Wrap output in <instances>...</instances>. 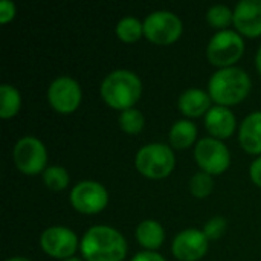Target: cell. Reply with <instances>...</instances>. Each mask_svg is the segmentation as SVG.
Returning a JSON list of instances; mask_svg holds the SVG:
<instances>
[{
	"label": "cell",
	"mask_w": 261,
	"mask_h": 261,
	"mask_svg": "<svg viewBox=\"0 0 261 261\" xmlns=\"http://www.w3.org/2000/svg\"><path fill=\"white\" fill-rule=\"evenodd\" d=\"M136 239L141 243V246L147 249H158L165 239L164 228L159 222L153 219L142 220L136 228Z\"/></svg>",
	"instance_id": "17"
},
{
	"label": "cell",
	"mask_w": 261,
	"mask_h": 261,
	"mask_svg": "<svg viewBox=\"0 0 261 261\" xmlns=\"http://www.w3.org/2000/svg\"><path fill=\"white\" fill-rule=\"evenodd\" d=\"M47 99L57 112L70 113L78 107L81 101V87L72 76H58L50 83L47 89Z\"/></svg>",
	"instance_id": "10"
},
{
	"label": "cell",
	"mask_w": 261,
	"mask_h": 261,
	"mask_svg": "<svg viewBox=\"0 0 261 261\" xmlns=\"http://www.w3.org/2000/svg\"><path fill=\"white\" fill-rule=\"evenodd\" d=\"M118 122H119V127L125 133L136 135V133H139L144 128L145 118H144L141 110H138L135 107H130V109H125V110H122L119 113Z\"/></svg>",
	"instance_id": "21"
},
{
	"label": "cell",
	"mask_w": 261,
	"mask_h": 261,
	"mask_svg": "<svg viewBox=\"0 0 261 261\" xmlns=\"http://www.w3.org/2000/svg\"><path fill=\"white\" fill-rule=\"evenodd\" d=\"M234 24L243 35H260L261 0H240L234 8Z\"/></svg>",
	"instance_id": "13"
},
{
	"label": "cell",
	"mask_w": 261,
	"mask_h": 261,
	"mask_svg": "<svg viewBox=\"0 0 261 261\" xmlns=\"http://www.w3.org/2000/svg\"><path fill=\"white\" fill-rule=\"evenodd\" d=\"M205 127L213 138H228L236 130V116L226 106H213L205 115Z\"/></svg>",
	"instance_id": "14"
},
{
	"label": "cell",
	"mask_w": 261,
	"mask_h": 261,
	"mask_svg": "<svg viewBox=\"0 0 261 261\" xmlns=\"http://www.w3.org/2000/svg\"><path fill=\"white\" fill-rule=\"evenodd\" d=\"M245 50V41L242 35L231 29H220L216 32L208 46H206V57L214 64L222 67L232 66Z\"/></svg>",
	"instance_id": "5"
},
{
	"label": "cell",
	"mask_w": 261,
	"mask_h": 261,
	"mask_svg": "<svg viewBox=\"0 0 261 261\" xmlns=\"http://www.w3.org/2000/svg\"><path fill=\"white\" fill-rule=\"evenodd\" d=\"M40 245L50 257L66 260L76 251L78 239L75 232L66 226H50L41 232Z\"/></svg>",
	"instance_id": "11"
},
{
	"label": "cell",
	"mask_w": 261,
	"mask_h": 261,
	"mask_svg": "<svg viewBox=\"0 0 261 261\" xmlns=\"http://www.w3.org/2000/svg\"><path fill=\"white\" fill-rule=\"evenodd\" d=\"M12 158L17 168L24 174H37L46 170V147L40 139L34 136L20 138L12 150Z\"/></svg>",
	"instance_id": "7"
},
{
	"label": "cell",
	"mask_w": 261,
	"mask_h": 261,
	"mask_svg": "<svg viewBox=\"0 0 261 261\" xmlns=\"http://www.w3.org/2000/svg\"><path fill=\"white\" fill-rule=\"evenodd\" d=\"M142 92L141 78L127 69H116L106 75L101 83V95L104 101L121 112L133 107V104L139 99Z\"/></svg>",
	"instance_id": "3"
},
{
	"label": "cell",
	"mask_w": 261,
	"mask_h": 261,
	"mask_svg": "<svg viewBox=\"0 0 261 261\" xmlns=\"http://www.w3.org/2000/svg\"><path fill=\"white\" fill-rule=\"evenodd\" d=\"M80 249L87 261H122L127 254V243L115 228L95 225L86 231Z\"/></svg>",
	"instance_id": "1"
},
{
	"label": "cell",
	"mask_w": 261,
	"mask_h": 261,
	"mask_svg": "<svg viewBox=\"0 0 261 261\" xmlns=\"http://www.w3.org/2000/svg\"><path fill=\"white\" fill-rule=\"evenodd\" d=\"M135 164L141 174L151 179H161L173 171L176 159L171 147L162 142H151L138 150Z\"/></svg>",
	"instance_id": "4"
},
{
	"label": "cell",
	"mask_w": 261,
	"mask_h": 261,
	"mask_svg": "<svg viewBox=\"0 0 261 261\" xmlns=\"http://www.w3.org/2000/svg\"><path fill=\"white\" fill-rule=\"evenodd\" d=\"M194 158L199 167L208 174H220L231 164L228 147L217 138H202L196 144Z\"/></svg>",
	"instance_id": "8"
},
{
	"label": "cell",
	"mask_w": 261,
	"mask_h": 261,
	"mask_svg": "<svg viewBox=\"0 0 261 261\" xmlns=\"http://www.w3.org/2000/svg\"><path fill=\"white\" fill-rule=\"evenodd\" d=\"M255 66H257V69H258L261 75V46L260 49L257 50V55H255Z\"/></svg>",
	"instance_id": "29"
},
{
	"label": "cell",
	"mask_w": 261,
	"mask_h": 261,
	"mask_svg": "<svg viewBox=\"0 0 261 261\" xmlns=\"http://www.w3.org/2000/svg\"><path fill=\"white\" fill-rule=\"evenodd\" d=\"M69 199L76 211L84 214H95L106 208L109 194L99 182L81 180L70 190Z\"/></svg>",
	"instance_id": "9"
},
{
	"label": "cell",
	"mask_w": 261,
	"mask_h": 261,
	"mask_svg": "<svg viewBox=\"0 0 261 261\" xmlns=\"http://www.w3.org/2000/svg\"><path fill=\"white\" fill-rule=\"evenodd\" d=\"M43 182L50 190H63L69 185V173L60 165H50L43 171Z\"/></svg>",
	"instance_id": "22"
},
{
	"label": "cell",
	"mask_w": 261,
	"mask_h": 261,
	"mask_svg": "<svg viewBox=\"0 0 261 261\" xmlns=\"http://www.w3.org/2000/svg\"><path fill=\"white\" fill-rule=\"evenodd\" d=\"M206 20L214 28H226L231 21H234V11L223 3H217L208 9Z\"/></svg>",
	"instance_id": "23"
},
{
	"label": "cell",
	"mask_w": 261,
	"mask_h": 261,
	"mask_svg": "<svg viewBox=\"0 0 261 261\" xmlns=\"http://www.w3.org/2000/svg\"><path fill=\"white\" fill-rule=\"evenodd\" d=\"M171 251L177 260H200L208 251V237L200 229L196 228L185 229L174 237Z\"/></svg>",
	"instance_id": "12"
},
{
	"label": "cell",
	"mask_w": 261,
	"mask_h": 261,
	"mask_svg": "<svg viewBox=\"0 0 261 261\" xmlns=\"http://www.w3.org/2000/svg\"><path fill=\"white\" fill-rule=\"evenodd\" d=\"M249 174H251V179L254 180V184L261 187V156L257 158L255 161H252V164L249 167Z\"/></svg>",
	"instance_id": "28"
},
{
	"label": "cell",
	"mask_w": 261,
	"mask_h": 261,
	"mask_svg": "<svg viewBox=\"0 0 261 261\" xmlns=\"http://www.w3.org/2000/svg\"><path fill=\"white\" fill-rule=\"evenodd\" d=\"M225 231H226V220L220 216L210 219L203 226V232L208 237V240H216V239L222 237L225 234Z\"/></svg>",
	"instance_id": "25"
},
{
	"label": "cell",
	"mask_w": 261,
	"mask_h": 261,
	"mask_svg": "<svg viewBox=\"0 0 261 261\" xmlns=\"http://www.w3.org/2000/svg\"><path fill=\"white\" fill-rule=\"evenodd\" d=\"M211 99L219 106L237 104L246 98L251 90V76L237 66L222 67L214 72L208 83Z\"/></svg>",
	"instance_id": "2"
},
{
	"label": "cell",
	"mask_w": 261,
	"mask_h": 261,
	"mask_svg": "<svg viewBox=\"0 0 261 261\" xmlns=\"http://www.w3.org/2000/svg\"><path fill=\"white\" fill-rule=\"evenodd\" d=\"M182 34L180 18L167 9L150 12L144 20V35L158 44H170Z\"/></svg>",
	"instance_id": "6"
},
{
	"label": "cell",
	"mask_w": 261,
	"mask_h": 261,
	"mask_svg": "<svg viewBox=\"0 0 261 261\" xmlns=\"http://www.w3.org/2000/svg\"><path fill=\"white\" fill-rule=\"evenodd\" d=\"M197 136V127L190 119H179L170 128V142L174 148L190 147Z\"/></svg>",
	"instance_id": "18"
},
{
	"label": "cell",
	"mask_w": 261,
	"mask_h": 261,
	"mask_svg": "<svg viewBox=\"0 0 261 261\" xmlns=\"http://www.w3.org/2000/svg\"><path fill=\"white\" fill-rule=\"evenodd\" d=\"M61 261H83L81 258H78V257H69V258H66V260H61Z\"/></svg>",
	"instance_id": "31"
},
{
	"label": "cell",
	"mask_w": 261,
	"mask_h": 261,
	"mask_svg": "<svg viewBox=\"0 0 261 261\" xmlns=\"http://www.w3.org/2000/svg\"><path fill=\"white\" fill-rule=\"evenodd\" d=\"M5 261H31L28 260V258H24V257H12V258H8V260Z\"/></svg>",
	"instance_id": "30"
},
{
	"label": "cell",
	"mask_w": 261,
	"mask_h": 261,
	"mask_svg": "<svg viewBox=\"0 0 261 261\" xmlns=\"http://www.w3.org/2000/svg\"><path fill=\"white\" fill-rule=\"evenodd\" d=\"M144 34V23L133 15L122 17L116 24V35L122 41H136Z\"/></svg>",
	"instance_id": "20"
},
{
	"label": "cell",
	"mask_w": 261,
	"mask_h": 261,
	"mask_svg": "<svg viewBox=\"0 0 261 261\" xmlns=\"http://www.w3.org/2000/svg\"><path fill=\"white\" fill-rule=\"evenodd\" d=\"M21 104L20 92L11 84L0 86V116L11 118L14 116Z\"/></svg>",
	"instance_id": "19"
},
{
	"label": "cell",
	"mask_w": 261,
	"mask_h": 261,
	"mask_svg": "<svg viewBox=\"0 0 261 261\" xmlns=\"http://www.w3.org/2000/svg\"><path fill=\"white\" fill-rule=\"evenodd\" d=\"M130 261H167L161 254L153 252V251H142L138 252Z\"/></svg>",
	"instance_id": "27"
},
{
	"label": "cell",
	"mask_w": 261,
	"mask_h": 261,
	"mask_svg": "<svg viewBox=\"0 0 261 261\" xmlns=\"http://www.w3.org/2000/svg\"><path fill=\"white\" fill-rule=\"evenodd\" d=\"M239 139L248 153H261V110L249 113L242 121Z\"/></svg>",
	"instance_id": "16"
},
{
	"label": "cell",
	"mask_w": 261,
	"mask_h": 261,
	"mask_svg": "<svg viewBox=\"0 0 261 261\" xmlns=\"http://www.w3.org/2000/svg\"><path fill=\"white\" fill-rule=\"evenodd\" d=\"M214 187V180L211 177V174H208L206 171H199L196 174H193L191 180H190V191L193 196L202 199L206 197Z\"/></svg>",
	"instance_id": "24"
},
{
	"label": "cell",
	"mask_w": 261,
	"mask_h": 261,
	"mask_svg": "<svg viewBox=\"0 0 261 261\" xmlns=\"http://www.w3.org/2000/svg\"><path fill=\"white\" fill-rule=\"evenodd\" d=\"M15 15V5L11 0H2L0 2V21L6 23Z\"/></svg>",
	"instance_id": "26"
},
{
	"label": "cell",
	"mask_w": 261,
	"mask_h": 261,
	"mask_svg": "<svg viewBox=\"0 0 261 261\" xmlns=\"http://www.w3.org/2000/svg\"><path fill=\"white\" fill-rule=\"evenodd\" d=\"M177 106L187 116H200L211 109V96L203 89L190 87L180 93Z\"/></svg>",
	"instance_id": "15"
}]
</instances>
